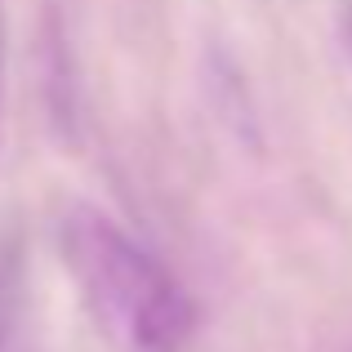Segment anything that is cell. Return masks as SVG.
Instances as JSON below:
<instances>
[{"label": "cell", "mask_w": 352, "mask_h": 352, "mask_svg": "<svg viewBox=\"0 0 352 352\" xmlns=\"http://www.w3.org/2000/svg\"><path fill=\"white\" fill-rule=\"evenodd\" d=\"M58 254L112 352H183L197 330V303L183 281L138 245L112 214L72 206L58 219Z\"/></svg>", "instance_id": "cell-1"}, {"label": "cell", "mask_w": 352, "mask_h": 352, "mask_svg": "<svg viewBox=\"0 0 352 352\" xmlns=\"http://www.w3.org/2000/svg\"><path fill=\"white\" fill-rule=\"evenodd\" d=\"M0 80H5V9H0Z\"/></svg>", "instance_id": "cell-2"}, {"label": "cell", "mask_w": 352, "mask_h": 352, "mask_svg": "<svg viewBox=\"0 0 352 352\" xmlns=\"http://www.w3.org/2000/svg\"><path fill=\"white\" fill-rule=\"evenodd\" d=\"M348 54H352V14H348Z\"/></svg>", "instance_id": "cell-3"}]
</instances>
